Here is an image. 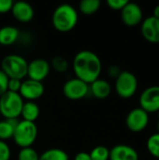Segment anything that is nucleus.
I'll return each instance as SVG.
<instances>
[{
	"label": "nucleus",
	"mask_w": 159,
	"mask_h": 160,
	"mask_svg": "<svg viewBox=\"0 0 159 160\" xmlns=\"http://www.w3.org/2000/svg\"><path fill=\"white\" fill-rule=\"evenodd\" d=\"M72 68L76 78L91 84L99 79L102 70V63L97 53L83 50L79 52L73 58Z\"/></svg>",
	"instance_id": "f257e3e1"
},
{
	"label": "nucleus",
	"mask_w": 159,
	"mask_h": 160,
	"mask_svg": "<svg viewBox=\"0 0 159 160\" xmlns=\"http://www.w3.org/2000/svg\"><path fill=\"white\" fill-rule=\"evenodd\" d=\"M78 19V11L73 6L69 4H61L52 12V22L58 32L67 33L77 25Z\"/></svg>",
	"instance_id": "f03ea898"
},
{
	"label": "nucleus",
	"mask_w": 159,
	"mask_h": 160,
	"mask_svg": "<svg viewBox=\"0 0 159 160\" xmlns=\"http://www.w3.org/2000/svg\"><path fill=\"white\" fill-rule=\"evenodd\" d=\"M0 69L8 79L22 80L27 76L28 62L19 54H7L0 62Z\"/></svg>",
	"instance_id": "7ed1b4c3"
},
{
	"label": "nucleus",
	"mask_w": 159,
	"mask_h": 160,
	"mask_svg": "<svg viewBox=\"0 0 159 160\" xmlns=\"http://www.w3.org/2000/svg\"><path fill=\"white\" fill-rule=\"evenodd\" d=\"M23 99L19 93L6 92L0 98V112L5 119H18L21 116Z\"/></svg>",
	"instance_id": "20e7f679"
},
{
	"label": "nucleus",
	"mask_w": 159,
	"mask_h": 160,
	"mask_svg": "<svg viewBox=\"0 0 159 160\" xmlns=\"http://www.w3.org/2000/svg\"><path fill=\"white\" fill-rule=\"evenodd\" d=\"M37 138V128L33 122L22 120L15 128L13 137L14 142L22 148L31 147Z\"/></svg>",
	"instance_id": "39448f33"
},
{
	"label": "nucleus",
	"mask_w": 159,
	"mask_h": 160,
	"mask_svg": "<svg viewBox=\"0 0 159 160\" xmlns=\"http://www.w3.org/2000/svg\"><path fill=\"white\" fill-rule=\"evenodd\" d=\"M138 89V80L130 71H121L115 79V91L117 95L125 99L132 98Z\"/></svg>",
	"instance_id": "423d86ee"
},
{
	"label": "nucleus",
	"mask_w": 159,
	"mask_h": 160,
	"mask_svg": "<svg viewBox=\"0 0 159 160\" xmlns=\"http://www.w3.org/2000/svg\"><path fill=\"white\" fill-rule=\"evenodd\" d=\"M89 92V84L78 78H72L67 81L63 86L64 96L70 100H80L85 98Z\"/></svg>",
	"instance_id": "0eeeda50"
},
{
	"label": "nucleus",
	"mask_w": 159,
	"mask_h": 160,
	"mask_svg": "<svg viewBox=\"0 0 159 160\" xmlns=\"http://www.w3.org/2000/svg\"><path fill=\"white\" fill-rule=\"evenodd\" d=\"M127 128L135 133L143 131L149 125V113L141 107L131 110L126 119Z\"/></svg>",
	"instance_id": "6e6552de"
},
{
	"label": "nucleus",
	"mask_w": 159,
	"mask_h": 160,
	"mask_svg": "<svg viewBox=\"0 0 159 160\" xmlns=\"http://www.w3.org/2000/svg\"><path fill=\"white\" fill-rule=\"evenodd\" d=\"M140 105L147 113L159 112V86H150L146 88L140 97Z\"/></svg>",
	"instance_id": "1a4fd4ad"
},
{
	"label": "nucleus",
	"mask_w": 159,
	"mask_h": 160,
	"mask_svg": "<svg viewBox=\"0 0 159 160\" xmlns=\"http://www.w3.org/2000/svg\"><path fill=\"white\" fill-rule=\"evenodd\" d=\"M51 71L50 63L43 58H36L28 63L27 77L30 80L41 82L45 80Z\"/></svg>",
	"instance_id": "9d476101"
},
{
	"label": "nucleus",
	"mask_w": 159,
	"mask_h": 160,
	"mask_svg": "<svg viewBox=\"0 0 159 160\" xmlns=\"http://www.w3.org/2000/svg\"><path fill=\"white\" fill-rule=\"evenodd\" d=\"M44 91L45 87L41 82L27 79L22 82L19 94L22 98V99H25L27 101H35L43 96Z\"/></svg>",
	"instance_id": "9b49d317"
},
{
	"label": "nucleus",
	"mask_w": 159,
	"mask_h": 160,
	"mask_svg": "<svg viewBox=\"0 0 159 160\" xmlns=\"http://www.w3.org/2000/svg\"><path fill=\"white\" fill-rule=\"evenodd\" d=\"M143 13L140 5L129 2L121 10V19L127 26H136L142 22Z\"/></svg>",
	"instance_id": "f8f14e48"
},
{
	"label": "nucleus",
	"mask_w": 159,
	"mask_h": 160,
	"mask_svg": "<svg viewBox=\"0 0 159 160\" xmlns=\"http://www.w3.org/2000/svg\"><path fill=\"white\" fill-rule=\"evenodd\" d=\"M142 35L150 43H159V20L150 16L142 21L141 26Z\"/></svg>",
	"instance_id": "ddd939ff"
},
{
	"label": "nucleus",
	"mask_w": 159,
	"mask_h": 160,
	"mask_svg": "<svg viewBox=\"0 0 159 160\" xmlns=\"http://www.w3.org/2000/svg\"><path fill=\"white\" fill-rule=\"evenodd\" d=\"M11 14L18 22L26 23L33 20L35 11L33 7L29 3L24 1H18L13 3Z\"/></svg>",
	"instance_id": "4468645a"
},
{
	"label": "nucleus",
	"mask_w": 159,
	"mask_h": 160,
	"mask_svg": "<svg viewBox=\"0 0 159 160\" xmlns=\"http://www.w3.org/2000/svg\"><path fill=\"white\" fill-rule=\"evenodd\" d=\"M110 160H139V154L129 145L118 144L110 150Z\"/></svg>",
	"instance_id": "2eb2a0df"
},
{
	"label": "nucleus",
	"mask_w": 159,
	"mask_h": 160,
	"mask_svg": "<svg viewBox=\"0 0 159 160\" xmlns=\"http://www.w3.org/2000/svg\"><path fill=\"white\" fill-rule=\"evenodd\" d=\"M90 93L92 96L97 99H105L107 98L112 92L111 84L103 79H97L91 84H89Z\"/></svg>",
	"instance_id": "dca6fc26"
},
{
	"label": "nucleus",
	"mask_w": 159,
	"mask_h": 160,
	"mask_svg": "<svg viewBox=\"0 0 159 160\" xmlns=\"http://www.w3.org/2000/svg\"><path fill=\"white\" fill-rule=\"evenodd\" d=\"M20 38V32L18 28L6 25L0 28V44L3 46L13 45Z\"/></svg>",
	"instance_id": "f3484780"
},
{
	"label": "nucleus",
	"mask_w": 159,
	"mask_h": 160,
	"mask_svg": "<svg viewBox=\"0 0 159 160\" xmlns=\"http://www.w3.org/2000/svg\"><path fill=\"white\" fill-rule=\"evenodd\" d=\"M39 114L40 109L35 101H26L23 103L21 116L24 121L35 123V121L38 118Z\"/></svg>",
	"instance_id": "a211bd4d"
},
{
	"label": "nucleus",
	"mask_w": 159,
	"mask_h": 160,
	"mask_svg": "<svg viewBox=\"0 0 159 160\" xmlns=\"http://www.w3.org/2000/svg\"><path fill=\"white\" fill-rule=\"evenodd\" d=\"M19 122V119L0 120V141L6 142L7 140L12 139L15 128Z\"/></svg>",
	"instance_id": "6ab92c4d"
},
{
	"label": "nucleus",
	"mask_w": 159,
	"mask_h": 160,
	"mask_svg": "<svg viewBox=\"0 0 159 160\" xmlns=\"http://www.w3.org/2000/svg\"><path fill=\"white\" fill-rule=\"evenodd\" d=\"M39 160H69L68 154L59 148L48 149L39 155Z\"/></svg>",
	"instance_id": "aec40b11"
},
{
	"label": "nucleus",
	"mask_w": 159,
	"mask_h": 160,
	"mask_svg": "<svg viewBox=\"0 0 159 160\" xmlns=\"http://www.w3.org/2000/svg\"><path fill=\"white\" fill-rule=\"evenodd\" d=\"M99 0H82L80 2L79 9L84 15H93L100 8Z\"/></svg>",
	"instance_id": "412c9836"
},
{
	"label": "nucleus",
	"mask_w": 159,
	"mask_h": 160,
	"mask_svg": "<svg viewBox=\"0 0 159 160\" xmlns=\"http://www.w3.org/2000/svg\"><path fill=\"white\" fill-rule=\"evenodd\" d=\"M146 146L150 155L159 159V133L153 134L148 138Z\"/></svg>",
	"instance_id": "4be33fe9"
},
{
	"label": "nucleus",
	"mask_w": 159,
	"mask_h": 160,
	"mask_svg": "<svg viewBox=\"0 0 159 160\" xmlns=\"http://www.w3.org/2000/svg\"><path fill=\"white\" fill-rule=\"evenodd\" d=\"M89 155L91 160H110V150L102 145L92 149Z\"/></svg>",
	"instance_id": "5701e85b"
},
{
	"label": "nucleus",
	"mask_w": 159,
	"mask_h": 160,
	"mask_svg": "<svg viewBox=\"0 0 159 160\" xmlns=\"http://www.w3.org/2000/svg\"><path fill=\"white\" fill-rule=\"evenodd\" d=\"M51 68H53L54 70H56L57 72L63 73L66 72L68 68V63L67 61L62 57V56H55L52 59L51 63Z\"/></svg>",
	"instance_id": "b1692460"
},
{
	"label": "nucleus",
	"mask_w": 159,
	"mask_h": 160,
	"mask_svg": "<svg viewBox=\"0 0 159 160\" xmlns=\"http://www.w3.org/2000/svg\"><path fill=\"white\" fill-rule=\"evenodd\" d=\"M18 160H39V155L32 147L22 148L18 154Z\"/></svg>",
	"instance_id": "393cba45"
},
{
	"label": "nucleus",
	"mask_w": 159,
	"mask_h": 160,
	"mask_svg": "<svg viewBox=\"0 0 159 160\" xmlns=\"http://www.w3.org/2000/svg\"><path fill=\"white\" fill-rule=\"evenodd\" d=\"M11 150L6 142L0 141V160H10Z\"/></svg>",
	"instance_id": "a878e982"
},
{
	"label": "nucleus",
	"mask_w": 159,
	"mask_h": 160,
	"mask_svg": "<svg viewBox=\"0 0 159 160\" xmlns=\"http://www.w3.org/2000/svg\"><path fill=\"white\" fill-rule=\"evenodd\" d=\"M128 3L127 0H108L107 5L109 6L110 8L113 10H122L124 7Z\"/></svg>",
	"instance_id": "bb28decb"
},
{
	"label": "nucleus",
	"mask_w": 159,
	"mask_h": 160,
	"mask_svg": "<svg viewBox=\"0 0 159 160\" xmlns=\"http://www.w3.org/2000/svg\"><path fill=\"white\" fill-rule=\"evenodd\" d=\"M8 77L0 69V98L7 92V84H8Z\"/></svg>",
	"instance_id": "cd10ccee"
},
{
	"label": "nucleus",
	"mask_w": 159,
	"mask_h": 160,
	"mask_svg": "<svg viewBox=\"0 0 159 160\" xmlns=\"http://www.w3.org/2000/svg\"><path fill=\"white\" fill-rule=\"evenodd\" d=\"M21 80L18 79H9L8 80V84H7V91L13 92V93H19L22 85Z\"/></svg>",
	"instance_id": "c85d7f7f"
},
{
	"label": "nucleus",
	"mask_w": 159,
	"mask_h": 160,
	"mask_svg": "<svg viewBox=\"0 0 159 160\" xmlns=\"http://www.w3.org/2000/svg\"><path fill=\"white\" fill-rule=\"evenodd\" d=\"M13 1L11 0H0V13H7L11 11Z\"/></svg>",
	"instance_id": "c756f323"
},
{
	"label": "nucleus",
	"mask_w": 159,
	"mask_h": 160,
	"mask_svg": "<svg viewBox=\"0 0 159 160\" xmlns=\"http://www.w3.org/2000/svg\"><path fill=\"white\" fill-rule=\"evenodd\" d=\"M108 72H109V75L112 78H115L116 79L119 76V74L121 73V70H120V68L117 66H112V67H110Z\"/></svg>",
	"instance_id": "7c9ffc66"
},
{
	"label": "nucleus",
	"mask_w": 159,
	"mask_h": 160,
	"mask_svg": "<svg viewBox=\"0 0 159 160\" xmlns=\"http://www.w3.org/2000/svg\"><path fill=\"white\" fill-rule=\"evenodd\" d=\"M74 160H91V158H90L89 153L80 152L74 157Z\"/></svg>",
	"instance_id": "2f4dec72"
},
{
	"label": "nucleus",
	"mask_w": 159,
	"mask_h": 160,
	"mask_svg": "<svg viewBox=\"0 0 159 160\" xmlns=\"http://www.w3.org/2000/svg\"><path fill=\"white\" fill-rule=\"evenodd\" d=\"M153 16L157 19L159 20V5H157L155 8H154V11H153Z\"/></svg>",
	"instance_id": "473e14b6"
},
{
	"label": "nucleus",
	"mask_w": 159,
	"mask_h": 160,
	"mask_svg": "<svg viewBox=\"0 0 159 160\" xmlns=\"http://www.w3.org/2000/svg\"><path fill=\"white\" fill-rule=\"evenodd\" d=\"M157 130H158V132H157V133H159V121H158V123H157Z\"/></svg>",
	"instance_id": "72a5a7b5"
},
{
	"label": "nucleus",
	"mask_w": 159,
	"mask_h": 160,
	"mask_svg": "<svg viewBox=\"0 0 159 160\" xmlns=\"http://www.w3.org/2000/svg\"><path fill=\"white\" fill-rule=\"evenodd\" d=\"M157 113H158V118H159V112H157Z\"/></svg>",
	"instance_id": "f704fd0d"
},
{
	"label": "nucleus",
	"mask_w": 159,
	"mask_h": 160,
	"mask_svg": "<svg viewBox=\"0 0 159 160\" xmlns=\"http://www.w3.org/2000/svg\"><path fill=\"white\" fill-rule=\"evenodd\" d=\"M0 116H1V112H0Z\"/></svg>",
	"instance_id": "c9c22d12"
},
{
	"label": "nucleus",
	"mask_w": 159,
	"mask_h": 160,
	"mask_svg": "<svg viewBox=\"0 0 159 160\" xmlns=\"http://www.w3.org/2000/svg\"><path fill=\"white\" fill-rule=\"evenodd\" d=\"M0 65H1V63H0Z\"/></svg>",
	"instance_id": "e433bc0d"
}]
</instances>
